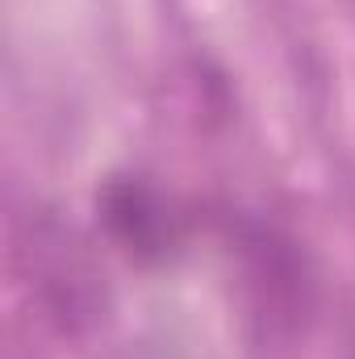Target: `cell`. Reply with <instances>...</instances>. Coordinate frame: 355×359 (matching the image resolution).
Wrapping results in <instances>:
<instances>
[{"mask_svg": "<svg viewBox=\"0 0 355 359\" xmlns=\"http://www.w3.org/2000/svg\"><path fill=\"white\" fill-rule=\"evenodd\" d=\"M239 301L264 343H293L318 313V271L305 243L264 213L230 209L222 217Z\"/></svg>", "mask_w": 355, "mask_h": 359, "instance_id": "6da1fadb", "label": "cell"}, {"mask_svg": "<svg viewBox=\"0 0 355 359\" xmlns=\"http://www.w3.org/2000/svg\"><path fill=\"white\" fill-rule=\"evenodd\" d=\"M17 271L42 322H51L63 339L96 330V322L109 309L105 271L92 255V243L51 209H29L21 217Z\"/></svg>", "mask_w": 355, "mask_h": 359, "instance_id": "7a4b0ae2", "label": "cell"}, {"mask_svg": "<svg viewBox=\"0 0 355 359\" xmlns=\"http://www.w3.org/2000/svg\"><path fill=\"white\" fill-rule=\"evenodd\" d=\"M96 222L105 238L138 268L172 264L188 243V213L151 176L113 172L96 188Z\"/></svg>", "mask_w": 355, "mask_h": 359, "instance_id": "3957f363", "label": "cell"}, {"mask_svg": "<svg viewBox=\"0 0 355 359\" xmlns=\"http://www.w3.org/2000/svg\"><path fill=\"white\" fill-rule=\"evenodd\" d=\"M347 359H355V309H351V330H347Z\"/></svg>", "mask_w": 355, "mask_h": 359, "instance_id": "277c9868", "label": "cell"}]
</instances>
